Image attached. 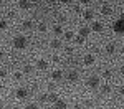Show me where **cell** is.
I'll list each match as a JSON object with an SVG mask.
<instances>
[{"label":"cell","instance_id":"obj_1","mask_svg":"<svg viewBox=\"0 0 124 109\" xmlns=\"http://www.w3.org/2000/svg\"><path fill=\"white\" fill-rule=\"evenodd\" d=\"M27 45H28V41H27L25 36H22V35H18V36H15V38H13V46H15L17 50L27 48Z\"/></svg>","mask_w":124,"mask_h":109},{"label":"cell","instance_id":"obj_2","mask_svg":"<svg viewBox=\"0 0 124 109\" xmlns=\"http://www.w3.org/2000/svg\"><path fill=\"white\" fill-rule=\"evenodd\" d=\"M99 81H101V79L98 78V76H89V78H88V81H86V84H88L89 88L96 89V88H99Z\"/></svg>","mask_w":124,"mask_h":109},{"label":"cell","instance_id":"obj_3","mask_svg":"<svg viewBox=\"0 0 124 109\" xmlns=\"http://www.w3.org/2000/svg\"><path fill=\"white\" fill-rule=\"evenodd\" d=\"M15 96L18 99H27L30 96V93H28V89H25V88H18L17 93H15Z\"/></svg>","mask_w":124,"mask_h":109},{"label":"cell","instance_id":"obj_4","mask_svg":"<svg viewBox=\"0 0 124 109\" xmlns=\"http://www.w3.org/2000/svg\"><path fill=\"white\" fill-rule=\"evenodd\" d=\"M113 30H114L116 33H123V18H117L113 23Z\"/></svg>","mask_w":124,"mask_h":109},{"label":"cell","instance_id":"obj_5","mask_svg":"<svg viewBox=\"0 0 124 109\" xmlns=\"http://www.w3.org/2000/svg\"><path fill=\"white\" fill-rule=\"evenodd\" d=\"M66 79H68V83H76L78 81V73L76 71H70L66 74Z\"/></svg>","mask_w":124,"mask_h":109},{"label":"cell","instance_id":"obj_6","mask_svg":"<svg viewBox=\"0 0 124 109\" xmlns=\"http://www.w3.org/2000/svg\"><path fill=\"white\" fill-rule=\"evenodd\" d=\"M37 68H38L40 71L48 69V61H46V59H38V61H37Z\"/></svg>","mask_w":124,"mask_h":109},{"label":"cell","instance_id":"obj_7","mask_svg":"<svg viewBox=\"0 0 124 109\" xmlns=\"http://www.w3.org/2000/svg\"><path fill=\"white\" fill-rule=\"evenodd\" d=\"M53 109H66V102L63 99H58L53 102Z\"/></svg>","mask_w":124,"mask_h":109},{"label":"cell","instance_id":"obj_8","mask_svg":"<svg viewBox=\"0 0 124 109\" xmlns=\"http://www.w3.org/2000/svg\"><path fill=\"white\" fill-rule=\"evenodd\" d=\"M89 30H93V31H96V33H101V31H103V23H101V22H94Z\"/></svg>","mask_w":124,"mask_h":109},{"label":"cell","instance_id":"obj_9","mask_svg":"<svg viewBox=\"0 0 124 109\" xmlns=\"http://www.w3.org/2000/svg\"><path fill=\"white\" fill-rule=\"evenodd\" d=\"M51 78L55 79V81H60V79L63 78V71H61V69H55V71H51Z\"/></svg>","mask_w":124,"mask_h":109},{"label":"cell","instance_id":"obj_10","mask_svg":"<svg viewBox=\"0 0 124 109\" xmlns=\"http://www.w3.org/2000/svg\"><path fill=\"white\" fill-rule=\"evenodd\" d=\"M18 7L22 10H28L30 7H31V2H30V0H20V2H18Z\"/></svg>","mask_w":124,"mask_h":109},{"label":"cell","instance_id":"obj_11","mask_svg":"<svg viewBox=\"0 0 124 109\" xmlns=\"http://www.w3.org/2000/svg\"><path fill=\"white\" fill-rule=\"evenodd\" d=\"M83 61H85V65H86V66H91V65L94 63V56H93V55H85Z\"/></svg>","mask_w":124,"mask_h":109},{"label":"cell","instance_id":"obj_12","mask_svg":"<svg viewBox=\"0 0 124 109\" xmlns=\"http://www.w3.org/2000/svg\"><path fill=\"white\" fill-rule=\"evenodd\" d=\"M83 18H85V20H93V18H94V12H93V10H85Z\"/></svg>","mask_w":124,"mask_h":109},{"label":"cell","instance_id":"obj_13","mask_svg":"<svg viewBox=\"0 0 124 109\" xmlns=\"http://www.w3.org/2000/svg\"><path fill=\"white\" fill-rule=\"evenodd\" d=\"M89 31H91V30L88 28V27H81V28H79V31H78V33H79V36H83V38H86V36H88V35H89Z\"/></svg>","mask_w":124,"mask_h":109},{"label":"cell","instance_id":"obj_14","mask_svg":"<svg viewBox=\"0 0 124 109\" xmlns=\"http://www.w3.org/2000/svg\"><path fill=\"white\" fill-rule=\"evenodd\" d=\"M22 28L23 30H31L33 28V22H31V20H25V22L22 23Z\"/></svg>","mask_w":124,"mask_h":109},{"label":"cell","instance_id":"obj_15","mask_svg":"<svg viewBox=\"0 0 124 109\" xmlns=\"http://www.w3.org/2000/svg\"><path fill=\"white\" fill-rule=\"evenodd\" d=\"M58 94L56 93H50V94H46V101H50V102H55V101H58Z\"/></svg>","mask_w":124,"mask_h":109},{"label":"cell","instance_id":"obj_16","mask_svg":"<svg viewBox=\"0 0 124 109\" xmlns=\"http://www.w3.org/2000/svg\"><path fill=\"white\" fill-rule=\"evenodd\" d=\"M116 50H117V46H116L114 43H109V45L106 46V51H108L109 55H113V53H116Z\"/></svg>","mask_w":124,"mask_h":109},{"label":"cell","instance_id":"obj_17","mask_svg":"<svg viewBox=\"0 0 124 109\" xmlns=\"http://www.w3.org/2000/svg\"><path fill=\"white\" fill-rule=\"evenodd\" d=\"M101 13H103V15H111V13H113V8H111L109 5H104V7L101 8Z\"/></svg>","mask_w":124,"mask_h":109},{"label":"cell","instance_id":"obj_18","mask_svg":"<svg viewBox=\"0 0 124 109\" xmlns=\"http://www.w3.org/2000/svg\"><path fill=\"white\" fill-rule=\"evenodd\" d=\"M50 45H51V48H55V50H60V48H61V41H60V40H53Z\"/></svg>","mask_w":124,"mask_h":109},{"label":"cell","instance_id":"obj_19","mask_svg":"<svg viewBox=\"0 0 124 109\" xmlns=\"http://www.w3.org/2000/svg\"><path fill=\"white\" fill-rule=\"evenodd\" d=\"M101 93H103V94H109V93H111V86H109V84H103V86H101Z\"/></svg>","mask_w":124,"mask_h":109},{"label":"cell","instance_id":"obj_20","mask_svg":"<svg viewBox=\"0 0 124 109\" xmlns=\"http://www.w3.org/2000/svg\"><path fill=\"white\" fill-rule=\"evenodd\" d=\"M53 33H55V35H58V36H60V35H61V33H63V28H61V27H60V25H56V27H53Z\"/></svg>","mask_w":124,"mask_h":109},{"label":"cell","instance_id":"obj_21","mask_svg":"<svg viewBox=\"0 0 124 109\" xmlns=\"http://www.w3.org/2000/svg\"><path fill=\"white\" fill-rule=\"evenodd\" d=\"M23 73H27V74L33 73V66H31V65H25V66H23Z\"/></svg>","mask_w":124,"mask_h":109},{"label":"cell","instance_id":"obj_22","mask_svg":"<svg viewBox=\"0 0 124 109\" xmlns=\"http://www.w3.org/2000/svg\"><path fill=\"white\" fill-rule=\"evenodd\" d=\"M7 27H8V23L5 20H0V30H7Z\"/></svg>","mask_w":124,"mask_h":109},{"label":"cell","instance_id":"obj_23","mask_svg":"<svg viewBox=\"0 0 124 109\" xmlns=\"http://www.w3.org/2000/svg\"><path fill=\"white\" fill-rule=\"evenodd\" d=\"M75 41H76L78 45H83V43H85V38H83V36H79V35H78L76 38H75Z\"/></svg>","mask_w":124,"mask_h":109},{"label":"cell","instance_id":"obj_24","mask_svg":"<svg viewBox=\"0 0 124 109\" xmlns=\"http://www.w3.org/2000/svg\"><path fill=\"white\" fill-rule=\"evenodd\" d=\"M38 30L41 31V33H45V31H46V25H45V23H40V25H38Z\"/></svg>","mask_w":124,"mask_h":109},{"label":"cell","instance_id":"obj_25","mask_svg":"<svg viewBox=\"0 0 124 109\" xmlns=\"http://www.w3.org/2000/svg\"><path fill=\"white\" fill-rule=\"evenodd\" d=\"M48 89H50V91L53 93V91L56 89V84H55V83H48Z\"/></svg>","mask_w":124,"mask_h":109},{"label":"cell","instance_id":"obj_26","mask_svg":"<svg viewBox=\"0 0 124 109\" xmlns=\"http://www.w3.org/2000/svg\"><path fill=\"white\" fill-rule=\"evenodd\" d=\"M65 38L71 40V38H73V31H66V33H65Z\"/></svg>","mask_w":124,"mask_h":109},{"label":"cell","instance_id":"obj_27","mask_svg":"<svg viewBox=\"0 0 124 109\" xmlns=\"http://www.w3.org/2000/svg\"><path fill=\"white\" fill-rule=\"evenodd\" d=\"M103 76H104V78H109V76H111V71H109V69H104V71H103Z\"/></svg>","mask_w":124,"mask_h":109},{"label":"cell","instance_id":"obj_28","mask_svg":"<svg viewBox=\"0 0 124 109\" xmlns=\"http://www.w3.org/2000/svg\"><path fill=\"white\" fill-rule=\"evenodd\" d=\"M13 78H15V79H22V73H20V71H17V73L13 74Z\"/></svg>","mask_w":124,"mask_h":109},{"label":"cell","instance_id":"obj_29","mask_svg":"<svg viewBox=\"0 0 124 109\" xmlns=\"http://www.w3.org/2000/svg\"><path fill=\"white\" fill-rule=\"evenodd\" d=\"M27 109H38V106H37V104H33V102H31V104H28V106H27Z\"/></svg>","mask_w":124,"mask_h":109},{"label":"cell","instance_id":"obj_30","mask_svg":"<svg viewBox=\"0 0 124 109\" xmlns=\"http://www.w3.org/2000/svg\"><path fill=\"white\" fill-rule=\"evenodd\" d=\"M40 101L41 102H46V94H40Z\"/></svg>","mask_w":124,"mask_h":109},{"label":"cell","instance_id":"obj_31","mask_svg":"<svg viewBox=\"0 0 124 109\" xmlns=\"http://www.w3.org/2000/svg\"><path fill=\"white\" fill-rule=\"evenodd\" d=\"M78 2H79V3H81V5H88V3H89V2H91V0H78Z\"/></svg>","mask_w":124,"mask_h":109},{"label":"cell","instance_id":"obj_32","mask_svg":"<svg viewBox=\"0 0 124 109\" xmlns=\"http://www.w3.org/2000/svg\"><path fill=\"white\" fill-rule=\"evenodd\" d=\"M3 76H7V71L5 69H0V78H3Z\"/></svg>","mask_w":124,"mask_h":109},{"label":"cell","instance_id":"obj_33","mask_svg":"<svg viewBox=\"0 0 124 109\" xmlns=\"http://www.w3.org/2000/svg\"><path fill=\"white\" fill-rule=\"evenodd\" d=\"M65 51H66L68 55H70V53H73V48H71V46H66V50H65Z\"/></svg>","mask_w":124,"mask_h":109},{"label":"cell","instance_id":"obj_34","mask_svg":"<svg viewBox=\"0 0 124 109\" xmlns=\"http://www.w3.org/2000/svg\"><path fill=\"white\" fill-rule=\"evenodd\" d=\"M75 109H83V106H81V104H76V106H75Z\"/></svg>","mask_w":124,"mask_h":109},{"label":"cell","instance_id":"obj_35","mask_svg":"<svg viewBox=\"0 0 124 109\" xmlns=\"http://www.w3.org/2000/svg\"><path fill=\"white\" fill-rule=\"evenodd\" d=\"M60 2H61V3H70L71 0H60Z\"/></svg>","mask_w":124,"mask_h":109},{"label":"cell","instance_id":"obj_36","mask_svg":"<svg viewBox=\"0 0 124 109\" xmlns=\"http://www.w3.org/2000/svg\"><path fill=\"white\" fill-rule=\"evenodd\" d=\"M2 58H3V53H2V51H0V59H2Z\"/></svg>","mask_w":124,"mask_h":109},{"label":"cell","instance_id":"obj_37","mask_svg":"<svg viewBox=\"0 0 124 109\" xmlns=\"http://www.w3.org/2000/svg\"><path fill=\"white\" fill-rule=\"evenodd\" d=\"M2 108H3V102H2V101H0V109H2Z\"/></svg>","mask_w":124,"mask_h":109},{"label":"cell","instance_id":"obj_38","mask_svg":"<svg viewBox=\"0 0 124 109\" xmlns=\"http://www.w3.org/2000/svg\"><path fill=\"white\" fill-rule=\"evenodd\" d=\"M12 109H20V108H18V106H13V108H12Z\"/></svg>","mask_w":124,"mask_h":109},{"label":"cell","instance_id":"obj_39","mask_svg":"<svg viewBox=\"0 0 124 109\" xmlns=\"http://www.w3.org/2000/svg\"><path fill=\"white\" fill-rule=\"evenodd\" d=\"M108 109H117V108H114V106H111V108H108Z\"/></svg>","mask_w":124,"mask_h":109},{"label":"cell","instance_id":"obj_40","mask_svg":"<svg viewBox=\"0 0 124 109\" xmlns=\"http://www.w3.org/2000/svg\"><path fill=\"white\" fill-rule=\"evenodd\" d=\"M0 88H2V83H0Z\"/></svg>","mask_w":124,"mask_h":109},{"label":"cell","instance_id":"obj_41","mask_svg":"<svg viewBox=\"0 0 124 109\" xmlns=\"http://www.w3.org/2000/svg\"><path fill=\"white\" fill-rule=\"evenodd\" d=\"M37 2H41V0H37Z\"/></svg>","mask_w":124,"mask_h":109},{"label":"cell","instance_id":"obj_42","mask_svg":"<svg viewBox=\"0 0 124 109\" xmlns=\"http://www.w3.org/2000/svg\"><path fill=\"white\" fill-rule=\"evenodd\" d=\"M0 40H2V36H0Z\"/></svg>","mask_w":124,"mask_h":109},{"label":"cell","instance_id":"obj_43","mask_svg":"<svg viewBox=\"0 0 124 109\" xmlns=\"http://www.w3.org/2000/svg\"><path fill=\"white\" fill-rule=\"evenodd\" d=\"M103 2H106V0H103Z\"/></svg>","mask_w":124,"mask_h":109}]
</instances>
